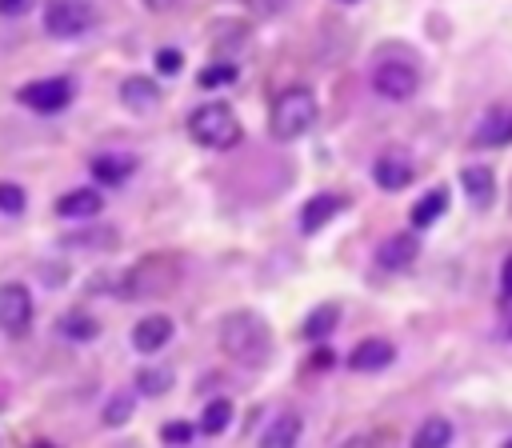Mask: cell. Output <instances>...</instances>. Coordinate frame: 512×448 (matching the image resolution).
I'll use <instances>...</instances> for the list:
<instances>
[{
  "instance_id": "6da1fadb",
  "label": "cell",
  "mask_w": 512,
  "mask_h": 448,
  "mask_svg": "<svg viewBox=\"0 0 512 448\" xmlns=\"http://www.w3.org/2000/svg\"><path fill=\"white\" fill-rule=\"evenodd\" d=\"M184 276V256L176 252H148L132 268L112 276V292L120 300H144V296H168Z\"/></svg>"
},
{
  "instance_id": "7a4b0ae2",
  "label": "cell",
  "mask_w": 512,
  "mask_h": 448,
  "mask_svg": "<svg viewBox=\"0 0 512 448\" xmlns=\"http://www.w3.org/2000/svg\"><path fill=\"white\" fill-rule=\"evenodd\" d=\"M220 352L240 368H264L272 356V328L264 324L260 312L236 308L220 320Z\"/></svg>"
},
{
  "instance_id": "3957f363",
  "label": "cell",
  "mask_w": 512,
  "mask_h": 448,
  "mask_svg": "<svg viewBox=\"0 0 512 448\" xmlns=\"http://www.w3.org/2000/svg\"><path fill=\"white\" fill-rule=\"evenodd\" d=\"M316 116H320L316 96L296 84V88H284V92L272 100L268 132H272L276 140H296V136H304V132L316 124Z\"/></svg>"
},
{
  "instance_id": "277c9868",
  "label": "cell",
  "mask_w": 512,
  "mask_h": 448,
  "mask_svg": "<svg viewBox=\"0 0 512 448\" xmlns=\"http://www.w3.org/2000/svg\"><path fill=\"white\" fill-rule=\"evenodd\" d=\"M240 120L228 104L212 100V104H200L192 116H188V136L200 144V148H212V152H224L232 144H240Z\"/></svg>"
},
{
  "instance_id": "5b68a950",
  "label": "cell",
  "mask_w": 512,
  "mask_h": 448,
  "mask_svg": "<svg viewBox=\"0 0 512 448\" xmlns=\"http://www.w3.org/2000/svg\"><path fill=\"white\" fill-rule=\"evenodd\" d=\"M96 24V8L88 0H48L44 4V32L56 40L84 36Z\"/></svg>"
},
{
  "instance_id": "8992f818",
  "label": "cell",
  "mask_w": 512,
  "mask_h": 448,
  "mask_svg": "<svg viewBox=\"0 0 512 448\" xmlns=\"http://www.w3.org/2000/svg\"><path fill=\"white\" fill-rule=\"evenodd\" d=\"M16 100L32 112H60L68 108L72 100V80L64 76H44V80H32V84H20L16 88Z\"/></svg>"
},
{
  "instance_id": "52a82bcc",
  "label": "cell",
  "mask_w": 512,
  "mask_h": 448,
  "mask_svg": "<svg viewBox=\"0 0 512 448\" xmlns=\"http://www.w3.org/2000/svg\"><path fill=\"white\" fill-rule=\"evenodd\" d=\"M32 328V292L24 284H0V332L28 336Z\"/></svg>"
},
{
  "instance_id": "ba28073f",
  "label": "cell",
  "mask_w": 512,
  "mask_h": 448,
  "mask_svg": "<svg viewBox=\"0 0 512 448\" xmlns=\"http://www.w3.org/2000/svg\"><path fill=\"white\" fill-rule=\"evenodd\" d=\"M372 88L384 96V100H408L416 96L420 88V76L412 64H400V60H384L372 68Z\"/></svg>"
},
{
  "instance_id": "9c48e42d",
  "label": "cell",
  "mask_w": 512,
  "mask_h": 448,
  "mask_svg": "<svg viewBox=\"0 0 512 448\" xmlns=\"http://www.w3.org/2000/svg\"><path fill=\"white\" fill-rule=\"evenodd\" d=\"M120 244V232L112 224H80L60 236V248H80V252H112Z\"/></svg>"
},
{
  "instance_id": "30bf717a",
  "label": "cell",
  "mask_w": 512,
  "mask_h": 448,
  "mask_svg": "<svg viewBox=\"0 0 512 448\" xmlns=\"http://www.w3.org/2000/svg\"><path fill=\"white\" fill-rule=\"evenodd\" d=\"M416 256H420V236H416V232H392V236L376 248V260H380V268H388V272L412 268Z\"/></svg>"
},
{
  "instance_id": "8fae6325",
  "label": "cell",
  "mask_w": 512,
  "mask_h": 448,
  "mask_svg": "<svg viewBox=\"0 0 512 448\" xmlns=\"http://www.w3.org/2000/svg\"><path fill=\"white\" fill-rule=\"evenodd\" d=\"M472 144H476V148H504V144H512V108H508V104L488 108L484 120L476 124Z\"/></svg>"
},
{
  "instance_id": "7c38bea8",
  "label": "cell",
  "mask_w": 512,
  "mask_h": 448,
  "mask_svg": "<svg viewBox=\"0 0 512 448\" xmlns=\"http://www.w3.org/2000/svg\"><path fill=\"white\" fill-rule=\"evenodd\" d=\"M460 184H464V196L472 200V208H492V200H496V176H492V168L488 164H468V168H460Z\"/></svg>"
},
{
  "instance_id": "4fadbf2b",
  "label": "cell",
  "mask_w": 512,
  "mask_h": 448,
  "mask_svg": "<svg viewBox=\"0 0 512 448\" xmlns=\"http://www.w3.org/2000/svg\"><path fill=\"white\" fill-rule=\"evenodd\" d=\"M172 316H164V312H152V316H144L136 328H132V344H136V352H160L168 340H172Z\"/></svg>"
},
{
  "instance_id": "5bb4252c",
  "label": "cell",
  "mask_w": 512,
  "mask_h": 448,
  "mask_svg": "<svg viewBox=\"0 0 512 448\" xmlns=\"http://www.w3.org/2000/svg\"><path fill=\"white\" fill-rule=\"evenodd\" d=\"M392 356H396V348H392L388 340L368 336V340H360V344L348 352V368H352V372H380V368L392 364Z\"/></svg>"
},
{
  "instance_id": "9a60e30c",
  "label": "cell",
  "mask_w": 512,
  "mask_h": 448,
  "mask_svg": "<svg viewBox=\"0 0 512 448\" xmlns=\"http://www.w3.org/2000/svg\"><path fill=\"white\" fill-rule=\"evenodd\" d=\"M336 212H344V196H336V192H316V196H308L304 208H300V228H304V232H320Z\"/></svg>"
},
{
  "instance_id": "2e32d148",
  "label": "cell",
  "mask_w": 512,
  "mask_h": 448,
  "mask_svg": "<svg viewBox=\"0 0 512 448\" xmlns=\"http://www.w3.org/2000/svg\"><path fill=\"white\" fill-rule=\"evenodd\" d=\"M412 176H416V168L408 164V156H380L376 164H372V180L384 188V192H400V188H408L412 184Z\"/></svg>"
},
{
  "instance_id": "e0dca14e",
  "label": "cell",
  "mask_w": 512,
  "mask_h": 448,
  "mask_svg": "<svg viewBox=\"0 0 512 448\" xmlns=\"http://www.w3.org/2000/svg\"><path fill=\"white\" fill-rule=\"evenodd\" d=\"M104 208V196L96 192V188H72V192H64L60 200H56V212L64 216V220H88V216H96Z\"/></svg>"
},
{
  "instance_id": "ac0fdd59",
  "label": "cell",
  "mask_w": 512,
  "mask_h": 448,
  "mask_svg": "<svg viewBox=\"0 0 512 448\" xmlns=\"http://www.w3.org/2000/svg\"><path fill=\"white\" fill-rule=\"evenodd\" d=\"M92 176L100 180V184H124L128 176H132V168H136V156H128V152H100L92 164Z\"/></svg>"
},
{
  "instance_id": "d6986e66",
  "label": "cell",
  "mask_w": 512,
  "mask_h": 448,
  "mask_svg": "<svg viewBox=\"0 0 512 448\" xmlns=\"http://www.w3.org/2000/svg\"><path fill=\"white\" fill-rule=\"evenodd\" d=\"M120 100H124L128 112H148V108H156L160 88H156V80H148V76H128V80L120 84Z\"/></svg>"
},
{
  "instance_id": "ffe728a7",
  "label": "cell",
  "mask_w": 512,
  "mask_h": 448,
  "mask_svg": "<svg viewBox=\"0 0 512 448\" xmlns=\"http://www.w3.org/2000/svg\"><path fill=\"white\" fill-rule=\"evenodd\" d=\"M444 208H448V192H444V188H432V192H424V196L412 204L408 220H412V228H432V224L444 216Z\"/></svg>"
},
{
  "instance_id": "44dd1931",
  "label": "cell",
  "mask_w": 512,
  "mask_h": 448,
  "mask_svg": "<svg viewBox=\"0 0 512 448\" xmlns=\"http://www.w3.org/2000/svg\"><path fill=\"white\" fill-rule=\"evenodd\" d=\"M300 428H304V420H300V412H280L272 424H268V432L260 436L268 448H288V444H296L300 440Z\"/></svg>"
},
{
  "instance_id": "7402d4cb",
  "label": "cell",
  "mask_w": 512,
  "mask_h": 448,
  "mask_svg": "<svg viewBox=\"0 0 512 448\" xmlns=\"http://www.w3.org/2000/svg\"><path fill=\"white\" fill-rule=\"evenodd\" d=\"M336 324H340V308L336 304H320V308H312L308 316H304V340H324V336H332L336 332Z\"/></svg>"
},
{
  "instance_id": "603a6c76",
  "label": "cell",
  "mask_w": 512,
  "mask_h": 448,
  "mask_svg": "<svg viewBox=\"0 0 512 448\" xmlns=\"http://www.w3.org/2000/svg\"><path fill=\"white\" fill-rule=\"evenodd\" d=\"M60 332H64L68 340H96L100 324H96V320H92L88 312L72 308V312H64V316H60Z\"/></svg>"
},
{
  "instance_id": "cb8c5ba5",
  "label": "cell",
  "mask_w": 512,
  "mask_h": 448,
  "mask_svg": "<svg viewBox=\"0 0 512 448\" xmlns=\"http://www.w3.org/2000/svg\"><path fill=\"white\" fill-rule=\"evenodd\" d=\"M448 440H452V424H448V420H440V416L424 420V424L416 428V436H412V444H416V448H444Z\"/></svg>"
},
{
  "instance_id": "d4e9b609",
  "label": "cell",
  "mask_w": 512,
  "mask_h": 448,
  "mask_svg": "<svg viewBox=\"0 0 512 448\" xmlns=\"http://www.w3.org/2000/svg\"><path fill=\"white\" fill-rule=\"evenodd\" d=\"M228 420H232V400H224V396L208 400V404H204V412H200V428H204L208 436L224 432V428H228Z\"/></svg>"
},
{
  "instance_id": "484cf974",
  "label": "cell",
  "mask_w": 512,
  "mask_h": 448,
  "mask_svg": "<svg viewBox=\"0 0 512 448\" xmlns=\"http://www.w3.org/2000/svg\"><path fill=\"white\" fill-rule=\"evenodd\" d=\"M240 72H236V64H208L196 80H200V88H220V84H232Z\"/></svg>"
},
{
  "instance_id": "4316f807",
  "label": "cell",
  "mask_w": 512,
  "mask_h": 448,
  "mask_svg": "<svg viewBox=\"0 0 512 448\" xmlns=\"http://www.w3.org/2000/svg\"><path fill=\"white\" fill-rule=\"evenodd\" d=\"M168 384H172V376H168V372H156V368H140V372H136V388H140V392H148V396L168 392Z\"/></svg>"
},
{
  "instance_id": "83f0119b",
  "label": "cell",
  "mask_w": 512,
  "mask_h": 448,
  "mask_svg": "<svg viewBox=\"0 0 512 448\" xmlns=\"http://www.w3.org/2000/svg\"><path fill=\"white\" fill-rule=\"evenodd\" d=\"M124 420H132V396L128 392H116L108 404H104V424H124Z\"/></svg>"
},
{
  "instance_id": "f1b7e54d",
  "label": "cell",
  "mask_w": 512,
  "mask_h": 448,
  "mask_svg": "<svg viewBox=\"0 0 512 448\" xmlns=\"http://www.w3.org/2000/svg\"><path fill=\"white\" fill-rule=\"evenodd\" d=\"M0 212H8V216L24 212V188L20 184H0Z\"/></svg>"
},
{
  "instance_id": "f546056e",
  "label": "cell",
  "mask_w": 512,
  "mask_h": 448,
  "mask_svg": "<svg viewBox=\"0 0 512 448\" xmlns=\"http://www.w3.org/2000/svg\"><path fill=\"white\" fill-rule=\"evenodd\" d=\"M196 432H192V424H184V420H172V424H164L160 428V440L164 444H188Z\"/></svg>"
},
{
  "instance_id": "4dcf8cb0",
  "label": "cell",
  "mask_w": 512,
  "mask_h": 448,
  "mask_svg": "<svg viewBox=\"0 0 512 448\" xmlns=\"http://www.w3.org/2000/svg\"><path fill=\"white\" fill-rule=\"evenodd\" d=\"M156 68H160L164 76H176V72L184 68V56H180V48H160V52H156Z\"/></svg>"
},
{
  "instance_id": "1f68e13d",
  "label": "cell",
  "mask_w": 512,
  "mask_h": 448,
  "mask_svg": "<svg viewBox=\"0 0 512 448\" xmlns=\"http://www.w3.org/2000/svg\"><path fill=\"white\" fill-rule=\"evenodd\" d=\"M332 364H336V352H332V348H324V344H320V348H316V352H312V368H332Z\"/></svg>"
},
{
  "instance_id": "d6a6232c",
  "label": "cell",
  "mask_w": 512,
  "mask_h": 448,
  "mask_svg": "<svg viewBox=\"0 0 512 448\" xmlns=\"http://www.w3.org/2000/svg\"><path fill=\"white\" fill-rule=\"evenodd\" d=\"M28 8H32V0H0V16H20Z\"/></svg>"
},
{
  "instance_id": "836d02e7",
  "label": "cell",
  "mask_w": 512,
  "mask_h": 448,
  "mask_svg": "<svg viewBox=\"0 0 512 448\" xmlns=\"http://www.w3.org/2000/svg\"><path fill=\"white\" fill-rule=\"evenodd\" d=\"M500 296L504 300H512V256L504 260V268H500Z\"/></svg>"
},
{
  "instance_id": "e575fe53",
  "label": "cell",
  "mask_w": 512,
  "mask_h": 448,
  "mask_svg": "<svg viewBox=\"0 0 512 448\" xmlns=\"http://www.w3.org/2000/svg\"><path fill=\"white\" fill-rule=\"evenodd\" d=\"M140 4H144L148 12H168V8H176L180 0H140Z\"/></svg>"
},
{
  "instance_id": "d590c367",
  "label": "cell",
  "mask_w": 512,
  "mask_h": 448,
  "mask_svg": "<svg viewBox=\"0 0 512 448\" xmlns=\"http://www.w3.org/2000/svg\"><path fill=\"white\" fill-rule=\"evenodd\" d=\"M340 4H356V0H340Z\"/></svg>"
}]
</instances>
